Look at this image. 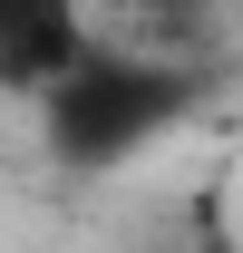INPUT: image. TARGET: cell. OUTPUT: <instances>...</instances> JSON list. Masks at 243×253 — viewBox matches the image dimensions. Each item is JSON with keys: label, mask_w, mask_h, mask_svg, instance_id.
<instances>
[{"label": "cell", "mask_w": 243, "mask_h": 253, "mask_svg": "<svg viewBox=\"0 0 243 253\" xmlns=\"http://www.w3.org/2000/svg\"><path fill=\"white\" fill-rule=\"evenodd\" d=\"M195 107V68L156 59V49H117V39L97 30V49L78 59V78L39 97V136H49V156L59 166H126L136 146H156L165 126H185Z\"/></svg>", "instance_id": "1"}, {"label": "cell", "mask_w": 243, "mask_h": 253, "mask_svg": "<svg viewBox=\"0 0 243 253\" xmlns=\"http://www.w3.org/2000/svg\"><path fill=\"white\" fill-rule=\"evenodd\" d=\"M97 49V20L68 0H0V88L10 97H49L59 78H78V59Z\"/></svg>", "instance_id": "2"}]
</instances>
